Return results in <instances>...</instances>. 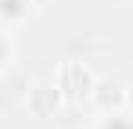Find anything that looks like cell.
<instances>
[{"label":"cell","instance_id":"1","mask_svg":"<svg viewBox=\"0 0 133 129\" xmlns=\"http://www.w3.org/2000/svg\"><path fill=\"white\" fill-rule=\"evenodd\" d=\"M54 83L61 86V93H65V101L72 104H83L90 97V90L97 83V72L83 61H61L58 64V72H54Z\"/></svg>","mask_w":133,"mask_h":129},{"label":"cell","instance_id":"2","mask_svg":"<svg viewBox=\"0 0 133 129\" xmlns=\"http://www.w3.org/2000/svg\"><path fill=\"white\" fill-rule=\"evenodd\" d=\"M87 104L94 115H101V111H119V108H133L130 101V90H126V83H119V79H101L97 75V83H94V90H90Z\"/></svg>","mask_w":133,"mask_h":129},{"label":"cell","instance_id":"3","mask_svg":"<svg viewBox=\"0 0 133 129\" xmlns=\"http://www.w3.org/2000/svg\"><path fill=\"white\" fill-rule=\"evenodd\" d=\"M61 104H65V93H61V86L54 83V79H40L25 93V111L32 118H50Z\"/></svg>","mask_w":133,"mask_h":129},{"label":"cell","instance_id":"4","mask_svg":"<svg viewBox=\"0 0 133 129\" xmlns=\"http://www.w3.org/2000/svg\"><path fill=\"white\" fill-rule=\"evenodd\" d=\"M40 0H0V25L7 29H22L29 22L40 18Z\"/></svg>","mask_w":133,"mask_h":129},{"label":"cell","instance_id":"5","mask_svg":"<svg viewBox=\"0 0 133 129\" xmlns=\"http://www.w3.org/2000/svg\"><path fill=\"white\" fill-rule=\"evenodd\" d=\"M90 129H133V108H119V111H101V115H94Z\"/></svg>","mask_w":133,"mask_h":129},{"label":"cell","instance_id":"6","mask_svg":"<svg viewBox=\"0 0 133 129\" xmlns=\"http://www.w3.org/2000/svg\"><path fill=\"white\" fill-rule=\"evenodd\" d=\"M18 58V40H15V29L0 25V75L11 72V64Z\"/></svg>","mask_w":133,"mask_h":129}]
</instances>
